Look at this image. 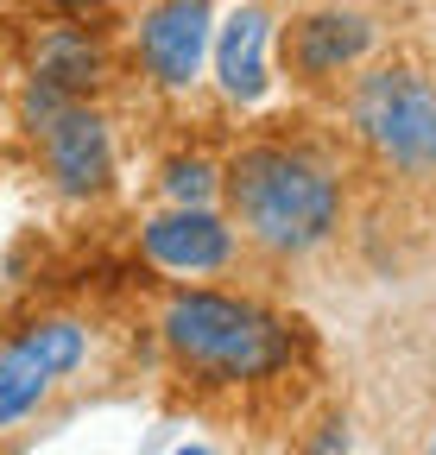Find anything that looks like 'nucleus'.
Instances as JSON below:
<instances>
[{"instance_id": "obj_3", "label": "nucleus", "mask_w": 436, "mask_h": 455, "mask_svg": "<svg viewBox=\"0 0 436 455\" xmlns=\"http://www.w3.org/2000/svg\"><path fill=\"white\" fill-rule=\"evenodd\" d=\"M348 133L405 184H436V83L417 64H373L348 83Z\"/></svg>"}, {"instance_id": "obj_11", "label": "nucleus", "mask_w": 436, "mask_h": 455, "mask_svg": "<svg viewBox=\"0 0 436 455\" xmlns=\"http://www.w3.org/2000/svg\"><path fill=\"white\" fill-rule=\"evenodd\" d=\"M158 184H165V196H171L178 209H196V203H215V196H222V164H209V158L190 152V158H171Z\"/></svg>"}, {"instance_id": "obj_7", "label": "nucleus", "mask_w": 436, "mask_h": 455, "mask_svg": "<svg viewBox=\"0 0 436 455\" xmlns=\"http://www.w3.org/2000/svg\"><path fill=\"white\" fill-rule=\"evenodd\" d=\"M139 253L158 266V272H171V278H209V272H228L241 259V235H234V221L222 209H158L146 215L139 228Z\"/></svg>"}, {"instance_id": "obj_1", "label": "nucleus", "mask_w": 436, "mask_h": 455, "mask_svg": "<svg viewBox=\"0 0 436 455\" xmlns=\"http://www.w3.org/2000/svg\"><path fill=\"white\" fill-rule=\"evenodd\" d=\"M222 215L266 259H310L342 235V178L316 152L253 140L222 164Z\"/></svg>"}, {"instance_id": "obj_13", "label": "nucleus", "mask_w": 436, "mask_h": 455, "mask_svg": "<svg viewBox=\"0 0 436 455\" xmlns=\"http://www.w3.org/2000/svg\"><path fill=\"white\" fill-rule=\"evenodd\" d=\"M184 455H209V449H184Z\"/></svg>"}, {"instance_id": "obj_2", "label": "nucleus", "mask_w": 436, "mask_h": 455, "mask_svg": "<svg viewBox=\"0 0 436 455\" xmlns=\"http://www.w3.org/2000/svg\"><path fill=\"white\" fill-rule=\"evenodd\" d=\"M158 341L202 386H253V379H272V373L291 367L297 335L279 310H266L253 298L184 284L158 310Z\"/></svg>"}, {"instance_id": "obj_4", "label": "nucleus", "mask_w": 436, "mask_h": 455, "mask_svg": "<svg viewBox=\"0 0 436 455\" xmlns=\"http://www.w3.org/2000/svg\"><path fill=\"white\" fill-rule=\"evenodd\" d=\"M89 361V323L83 316H32L0 341V430L26 424L58 379H70Z\"/></svg>"}, {"instance_id": "obj_9", "label": "nucleus", "mask_w": 436, "mask_h": 455, "mask_svg": "<svg viewBox=\"0 0 436 455\" xmlns=\"http://www.w3.org/2000/svg\"><path fill=\"white\" fill-rule=\"evenodd\" d=\"M266 51H272V13L259 7V0H247V7H234L228 26L215 32V83H222V95L234 108L266 101V89H272Z\"/></svg>"}, {"instance_id": "obj_8", "label": "nucleus", "mask_w": 436, "mask_h": 455, "mask_svg": "<svg viewBox=\"0 0 436 455\" xmlns=\"http://www.w3.org/2000/svg\"><path fill=\"white\" fill-rule=\"evenodd\" d=\"M209 26H215L209 0H146L139 26H133L139 70L158 89H190L209 57Z\"/></svg>"}, {"instance_id": "obj_6", "label": "nucleus", "mask_w": 436, "mask_h": 455, "mask_svg": "<svg viewBox=\"0 0 436 455\" xmlns=\"http://www.w3.org/2000/svg\"><path fill=\"white\" fill-rule=\"evenodd\" d=\"M32 140H38L44 184L64 203H95L115 190V133H107V114L95 101H64Z\"/></svg>"}, {"instance_id": "obj_10", "label": "nucleus", "mask_w": 436, "mask_h": 455, "mask_svg": "<svg viewBox=\"0 0 436 455\" xmlns=\"http://www.w3.org/2000/svg\"><path fill=\"white\" fill-rule=\"evenodd\" d=\"M32 83L58 89L64 101H95L107 89V51L83 26H44L32 38Z\"/></svg>"}, {"instance_id": "obj_12", "label": "nucleus", "mask_w": 436, "mask_h": 455, "mask_svg": "<svg viewBox=\"0 0 436 455\" xmlns=\"http://www.w3.org/2000/svg\"><path fill=\"white\" fill-rule=\"evenodd\" d=\"M424 455H436V430H430V443H424Z\"/></svg>"}, {"instance_id": "obj_5", "label": "nucleus", "mask_w": 436, "mask_h": 455, "mask_svg": "<svg viewBox=\"0 0 436 455\" xmlns=\"http://www.w3.org/2000/svg\"><path fill=\"white\" fill-rule=\"evenodd\" d=\"M379 44V20L367 7H342V0H329V7H304L279 26V64L291 83L304 89H322V83H342L354 76L367 57Z\"/></svg>"}]
</instances>
